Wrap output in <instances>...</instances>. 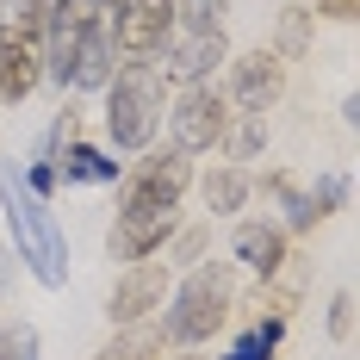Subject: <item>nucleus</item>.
I'll return each instance as SVG.
<instances>
[{"instance_id":"nucleus-1","label":"nucleus","mask_w":360,"mask_h":360,"mask_svg":"<svg viewBox=\"0 0 360 360\" xmlns=\"http://www.w3.org/2000/svg\"><path fill=\"white\" fill-rule=\"evenodd\" d=\"M193 186V162L180 149H155L143 155L131 180H124V199H118V224H112V261H149L174 236V212L180 193Z\"/></svg>"},{"instance_id":"nucleus-2","label":"nucleus","mask_w":360,"mask_h":360,"mask_svg":"<svg viewBox=\"0 0 360 360\" xmlns=\"http://www.w3.org/2000/svg\"><path fill=\"white\" fill-rule=\"evenodd\" d=\"M0 212H6V224H13L19 261L32 267L44 286H63V280H69V243H63V224H56V212H50L13 168H0Z\"/></svg>"},{"instance_id":"nucleus-3","label":"nucleus","mask_w":360,"mask_h":360,"mask_svg":"<svg viewBox=\"0 0 360 360\" xmlns=\"http://www.w3.org/2000/svg\"><path fill=\"white\" fill-rule=\"evenodd\" d=\"M162 106H168V75L155 63H124L118 81H106V131L118 149H149L162 131Z\"/></svg>"},{"instance_id":"nucleus-4","label":"nucleus","mask_w":360,"mask_h":360,"mask_svg":"<svg viewBox=\"0 0 360 360\" xmlns=\"http://www.w3.org/2000/svg\"><path fill=\"white\" fill-rule=\"evenodd\" d=\"M224 317H230V267L205 261L174 286L168 311H162V342H205V335H217Z\"/></svg>"},{"instance_id":"nucleus-5","label":"nucleus","mask_w":360,"mask_h":360,"mask_svg":"<svg viewBox=\"0 0 360 360\" xmlns=\"http://www.w3.org/2000/svg\"><path fill=\"white\" fill-rule=\"evenodd\" d=\"M44 81V19L32 6L0 13V100H25Z\"/></svg>"},{"instance_id":"nucleus-6","label":"nucleus","mask_w":360,"mask_h":360,"mask_svg":"<svg viewBox=\"0 0 360 360\" xmlns=\"http://www.w3.org/2000/svg\"><path fill=\"white\" fill-rule=\"evenodd\" d=\"M168 131H174V149H180V155L217 149V143H224V131H230V106H224V94H217L212 81H193V87L174 100V112H168Z\"/></svg>"},{"instance_id":"nucleus-7","label":"nucleus","mask_w":360,"mask_h":360,"mask_svg":"<svg viewBox=\"0 0 360 360\" xmlns=\"http://www.w3.org/2000/svg\"><path fill=\"white\" fill-rule=\"evenodd\" d=\"M174 32V0H124L112 13V50L124 63H155Z\"/></svg>"},{"instance_id":"nucleus-8","label":"nucleus","mask_w":360,"mask_h":360,"mask_svg":"<svg viewBox=\"0 0 360 360\" xmlns=\"http://www.w3.org/2000/svg\"><path fill=\"white\" fill-rule=\"evenodd\" d=\"M162 56H168V63H155V69L193 87V81H205V75L224 63V25H174L168 44H162Z\"/></svg>"},{"instance_id":"nucleus-9","label":"nucleus","mask_w":360,"mask_h":360,"mask_svg":"<svg viewBox=\"0 0 360 360\" xmlns=\"http://www.w3.org/2000/svg\"><path fill=\"white\" fill-rule=\"evenodd\" d=\"M280 94H286V63H280L274 50H249V56L230 69V100L243 106V118H267Z\"/></svg>"},{"instance_id":"nucleus-10","label":"nucleus","mask_w":360,"mask_h":360,"mask_svg":"<svg viewBox=\"0 0 360 360\" xmlns=\"http://www.w3.org/2000/svg\"><path fill=\"white\" fill-rule=\"evenodd\" d=\"M168 298V261H131L112 286V323H143Z\"/></svg>"},{"instance_id":"nucleus-11","label":"nucleus","mask_w":360,"mask_h":360,"mask_svg":"<svg viewBox=\"0 0 360 360\" xmlns=\"http://www.w3.org/2000/svg\"><path fill=\"white\" fill-rule=\"evenodd\" d=\"M236 261L255 274H280L286 267V230L280 224H243L236 230Z\"/></svg>"},{"instance_id":"nucleus-12","label":"nucleus","mask_w":360,"mask_h":360,"mask_svg":"<svg viewBox=\"0 0 360 360\" xmlns=\"http://www.w3.org/2000/svg\"><path fill=\"white\" fill-rule=\"evenodd\" d=\"M280 335H286V317H261L255 329H243V335L224 348V360H274L280 354Z\"/></svg>"},{"instance_id":"nucleus-13","label":"nucleus","mask_w":360,"mask_h":360,"mask_svg":"<svg viewBox=\"0 0 360 360\" xmlns=\"http://www.w3.org/2000/svg\"><path fill=\"white\" fill-rule=\"evenodd\" d=\"M162 348H168V342H162V329H137V323H124V335H112V342H106L94 360H155Z\"/></svg>"},{"instance_id":"nucleus-14","label":"nucleus","mask_w":360,"mask_h":360,"mask_svg":"<svg viewBox=\"0 0 360 360\" xmlns=\"http://www.w3.org/2000/svg\"><path fill=\"white\" fill-rule=\"evenodd\" d=\"M243 199H249V174H243V168H217V174L205 180V205H212L217 217L243 212Z\"/></svg>"},{"instance_id":"nucleus-15","label":"nucleus","mask_w":360,"mask_h":360,"mask_svg":"<svg viewBox=\"0 0 360 360\" xmlns=\"http://www.w3.org/2000/svg\"><path fill=\"white\" fill-rule=\"evenodd\" d=\"M63 180H118V162H106L100 149H87V143H69V155H63Z\"/></svg>"},{"instance_id":"nucleus-16","label":"nucleus","mask_w":360,"mask_h":360,"mask_svg":"<svg viewBox=\"0 0 360 360\" xmlns=\"http://www.w3.org/2000/svg\"><path fill=\"white\" fill-rule=\"evenodd\" d=\"M0 360H37V335H32L25 323L0 329Z\"/></svg>"},{"instance_id":"nucleus-17","label":"nucleus","mask_w":360,"mask_h":360,"mask_svg":"<svg viewBox=\"0 0 360 360\" xmlns=\"http://www.w3.org/2000/svg\"><path fill=\"white\" fill-rule=\"evenodd\" d=\"M261 137H267V131H261V118H243V131L230 137V149H236V155H255V149H261Z\"/></svg>"},{"instance_id":"nucleus-18","label":"nucleus","mask_w":360,"mask_h":360,"mask_svg":"<svg viewBox=\"0 0 360 360\" xmlns=\"http://www.w3.org/2000/svg\"><path fill=\"white\" fill-rule=\"evenodd\" d=\"M25 6H32V13L44 19V25H56L63 13H75V0H25Z\"/></svg>"},{"instance_id":"nucleus-19","label":"nucleus","mask_w":360,"mask_h":360,"mask_svg":"<svg viewBox=\"0 0 360 360\" xmlns=\"http://www.w3.org/2000/svg\"><path fill=\"white\" fill-rule=\"evenodd\" d=\"M348 311H354V298H348V292H342V298H335V317H329V329H335V335H348V323H354V317H348Z\"/></svg>"},{"instance_id":"nucleus-20","label":"nucleus","mask_w":360,"mask_h":360,"mask_svg":"<svg viewBox=\"0 0 360 360\" xmlns=\"http://www.w3.org/2000/svg\"><path fill=\"white\" fill-rule=\"evenodd\" d=\"M354 6L360 0H323V13H335V19H354Z\"/></svg>"},{"instance_id":"nucleus-21","label":"nucleus","mask_w":360,"mask_h":360,"mask_svg":"<svg viewBox=\"0 0 360 360\" xmlns=\"http://www.w3.org/2000/svg\"><path fill=\"white\" fill-rule=\"evenodd\" d=\"M118 6H124V0H100V13H118Z\"/></svg>"}]
</instances>
